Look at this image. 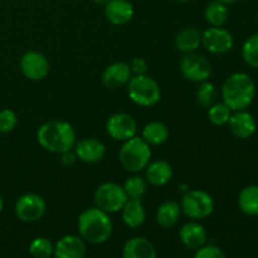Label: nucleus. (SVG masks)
Masks as SVG:
<instances>
[{
  "label": "nucleus",
  "instance_id": "obj_31",
  "mask_svg": "<svg viewBox=\"0 0 258 258\" xmlns=\"http://www.w3.org/2000/svg\"><path fill=\"white\" fill-rule=\"evenodd\" d=\"M196 98L197 102L201 106L211 107L217 98V91L214 85H212L211 82H207V81L201 82V86H199L196 92Z\"/></svg>",
  "mask_w": 258,
  "mask_h": 258
},
{
  "label": "nucleus",
  "instance_id": "obj_20",
  "mask_svg": "<svg viewBox=\"0 0 258 258\" xmlns=\"http://www.w3.org/2000/svg\"><path fill=\"white\" fill-rule=\"evenodd\" d=\"M146 180L154 186H163L173 178V169L168 161L158 160L146 166Z\"/></svg>",
  "mask_w": 258,
  "mask_h": 258
},
{
  "label": "nucleus",
  "instance_id": "obj_14",
  "mask_svg": "<svg viewBox=\"0 0 258 258\" xmlns=\"http://www.w3.org/2000/svg\"><path fill=\"white\" fill-rule=\"evenodd\" d=\"M227 123L229 126V131L238 139H248L256 133V121L246 110H239L232 113Z\"/></svg>",
  "mask_w": 258,
  "mask_h": 258
},
{
  "label": "nucleus",
  "instance_id": "obj_26",
  "mask_svg": "<svg viewBox=\"0 0 258 258\" xmlns=\"http://www.w3.org/2000/svg\"><path fill=\"white\" fill-rule=\"evenodd\" d=\"M169 138V130L166 125L159 121L149 122L143 130V139L149 145H161Z\"/></svg>",
  "mask_w": 258,
  "mask_h": 258
},
{
  "label": "nucleus",
  "instance_id": "obj_13",
  "mask_svg": "<svg viewBox=\"0 0 258 258\" xmlns=\"http://www.w3.org/2000/svg\"><path fill=\"white\" fill-rule=\"evenodd\" d=\"M131 77H133V72H131L130 66L125 62H116L105 68L101 81L105 87L110 90H117L127 85Z\"/></svg>",
  "mask_w": 258,
  "mask_h": 258
},
{
  "label": "nucleus",
  "instance_id": "obj_29",
  "mask_svg": "<svg viewBox=\"0 0 258 258\" xmlns=\"http://www.w3.org/2000/svg\"><path fill=\"white\" fill-rule=\"evenodd\" d=\"M232 110L224 102L213 103L208 110V118L213 125L222 126L228 122Z\"/></svg>",
  "mask_w": 258,
  "mask_h": 258
},
{
  "label": "nucleus",
  "instance_id": "obj_5",
  "mask_svg": "<svg viewBox=\"0 0 258 258\" xmlns=\"http://www.w3.org/2000/svg\"><path fill=\"white\" fill-rule=\"evenodd\" d=\"M128 97L143 107H151L161 98V91L158 82L146 75H135L128 81Z\"/></svg>",
  "mask_w": 258,
  "mask_h": 258
},
{
  "label": "nucleus",
  "instance_id": "obj_21",
  "mask_svg": "<svg viewBox=\"0 0 258 258\" xmlns=\"http://www.w3.org/2000/svg\"><path fill=\"white\" fill-rule=\"evenodd\" d=\"M122 219L130 228H139L146 219V212L140 199H127L122 207Z\"/></svg>",
  "mask_w": 258,
  "mask_h": 258
},
{
  "label": "nucleus",
  "instance_id": "obj_40",
  "mask_svg": "<svg viewBox=\"0 0 258 258\" xmlns=\"http://www.w3.org/2000/svg\"><path fill=\"white\" fill-rule=\"evenodd\" d=\"M257 20H258V14H257Z\"/></svg>",
  "mask_w": 258,
  "mask_h": 258
},
{
  "label": "nucleus",
  "instance_id": "obj_8",
  "mask_svg": "<svg viewBox=\"0 0 258 258\" xmlns=\"http://www.w3.org/2000/svg\"><path fill=\"white\" fill-rule=\"evenodd\" d=\"M181 75L191 82H203L212 75L211 62L204 55L186 53L180 60Z\"/></svg>",
  "mask_w": 258,
  "mask_h": 258
},
{
  "label": "nucleus",
  "instance_id": "obj_23",
  "mask_svg": "<svg viewBox=\"0 0 258 258\" xmlns=\"http://www.w3.org/2000/svg\"><path fill=\"white\" fill-rule=\"evenodd\" d=\"M180 213L181 208L179 203L174 201L164 202L159 207L158 212H156V222L163 228H170V227L175 226L178 223L179 218H180Z\"/></svg>",
  "mask_w": 258,
  "mask_h": 258
},
{
  "label": "nucleus",
  "instance_id": "obj_28",
  "mask_svg": "<svg viewBox=\"0 0 258 258\" xmlns=\"http://www.w3.org/2000/svg\"><path fill=\"white\" fill-rule=\"evenodd\" d=\"M29 252L35 258H49L54 254V246L45 237H38L30 242Z\"/></svg>",
  "mask_w": 258,
  "mask_h": 258
},
{
  "label": "nucleus",
  "instance_id": "obj_12",
  "mask_svg": "<svg viewBox=\"0 0 258 258\" xmlns=\"http://www.w3.org/2000/svg\"><path fill=\"white\" fill-rule=\"evenodd\" d=\"M106 130L113 140L126 141L136 136L138 126H136V121L130 115L118 112L108 118L106 123Z\"/></svg>",
  "mask_w": 258,
  "mask_h": 258
},
{
  "label": "nucleus",
  "instance_id": "obj_10",
  "mask_svg": "<svg viewBox=\"0 0 258 258\" xmlns=\"http://www.w3.org/2000/svg\"><path fill=\"white\" fill-rule=\"evenodd\" d=\"M233 37L222 27H211L202 34V44L213 54H223L233 47Z\"/></svg>",
  "mask_w": 258,
  "mask_h": 258
},
{
  "label": "nucleus",
  "instance_id": "obj_35",
  "mask_svg": "<svg viewBox=\"0 0 258 258\" xmlns=\"http://www.w3.org/2000/svg\"><path fill=\"white\" fill-rule=\"evenodd\" d=\"M75 160H76V154L73 155L71 151H67V153L62 154V163L64 164V165H67V166L72 165V164L75 163Z\"/></svg>",
  "mask_w": 258,
  "mask_h": 258
},
{
  "label": "nucleus",
  "instance_id": "obj_15",
  "mask_svg": "<svg viewBox=\"0 0 258 258\" xmlns=\"http://www.w3.org/2000/svg\"><path fill=\"white\" fill-rule=\"evenodd\" d=\"M75 154L83 163L95 164L102 160L106 154V148L96 139H83L75 145Z\"/></svg>",
  "mask_w": 258,
  "mask_h": 258
},
{
  "label": "nucleus",
  "instance_id": "obj_6",
  "mask_svg": "<svg viewBox=\"0 0 258 258\" xmlns=\"http://www.w3.org/2000/svg\"><path fill=\"white\" fill-rule=\"evenodd\" d=\"M180 208L186 217L201 221L213 213L214 201L204 190H188L181 198Z\"/></svg>",
  "mask_w": 258,
  "mask_h": 258
},
{
  "label": "nucleus",
  "instance_id": "obj_36",
  "mask_svg": "<svg viewBox=\"0 0 258 258\" xmlns=\"http://www.w3.org/2000/svg\"><path fill=\"white\" fill-rule=\"evenodd\" d=\"M107 2H108V0H95L96 4H98V5H103V7H105L106 3H107Z\"/></svg>",
  "mask_w": 258,
  "mask_h": 258
},
{
  "label": "nucleus",
  "instance_id": "obj_24",
  "mask_svg": "<svg viewBox=\"0 0 258 258\" xmlns=\"http://www.w3.org/2000/svg\"><path fill=\"white\" fill-rule=\"evenodd\" d=\"M238 207L247 216H258V185H248L242 189Z\"/></svg>",
  "mask_w": 258,
  "mask_h": 258
},
{
  "label": "nucleus",
  "instance_id": "obj_39",
  "mask_svg": "<svg viewBox=\"0 0 258 258\" xmlns=\"http://www.w3.org/2000/svg\"><path fill=\"white\" fill-rule=\"evenodd\" d=\"M176 2H181V3H184V2H188V0H176Z\"/></svg>",
  "mask_w": 258,
  "mask_h": 258
},
{
  "label": "nucleus",
  "instance_id": "obj_33",
  "mask_svg": "<svg viewBox=\"0 0 258 258\" xmlns=\"http://www.w3.org/2000/svg\"><path fill=\"white\" fill-rule=\"evenodd\" d=\"M196 257L197 258H224L226 253L222 251L219 247L213 246V244H203L201 248L196 249Z\"/></svg>",
  "mask_w": 258,
  "mask_h": 258
},
{
  "label": "nucleus",
  "instance_id": "obj_22",
  "mask_svg": "<svg viewBox=\"0 0 258 258\" xmlns=\"http://www.w3.org/2000/svg\"><path fill=\"white\" fill-rule=\"evenodd\" d=\"M202 44V34L196 28H186L181 30L175 38V47L179 52L193 53Z\"/></svg>",
  "mask_w": 258,
  "mask_h": 258
},
{
  "label": "nucleus",
  "instance_id": "obj_16",
  "mask_svg": "<svg viewBox=\"0 0 258 258\" xmlns=\"http://www.w3.org/2000/svg\"><path fill=\"white\" fill-rule=\"evenodd\" d=\"M85 254L86 244L82 237L64 236L54 246V256L58 258H82Z\"/></svg>",
  "mask_w": 258,
  "mask_h": 258
},
{
  "label": "nucleus",
  "instance_id": "obj_25",
  "mask_svg": "<svg viewBox=\"0 0 258 258\" xmlns=\"http://www.w3.org/2000/svg\"><path fill=\"white\" fill-rule=\"evenodd\" d=\"M228 8L227 4L219 2V0H213L209 3L204 12L206 20L212 25V27H222L228 20Z\"/></svg>",
  "mask_w": 258,
  "mask_h": 258
},
{
  "label": "nucleus",
  "instance_id": "obj_7",
  "mask_svg": "<svg viewBox=\"0 0 258 258\" xmlns=\"http://www.w3.org/2000/svg\"><path fill=\"white\" fill-rule=\"evenodd\" d=\"M93 199L98 209L106 213H116L122 209L128 198L123 186L116 183H103L96 189Z\"/></svg>",
  "mask_w": 258,
  "mask_h": 258
},
{
  "label": "nucleus",
  "instance_id": "obj_32",
  "mask_svg": "<svg viewBox=\"0 0 258 258\" xmlns=\"http://www.w3.org/2000/svg\"><path fill=\"white\" fill-rule=\"evenodd\" d=\"M18 123V117L14 111H0V133H10L15 128Z\"/></svg>",
  "mask_w": 258,
  "mask_h": 258
},
{
  "label": "nucleus",
  "instance_id": "obj_38",
  "mask_svg": "<svg viewBox=\"0 0 258 258\" xmlns=\"http://www.w3.org/2000/svg\"><path fill=\"white\" fill-rule=\"evenodd\" d=\"M2 211H3V198L2 196H0V213H2Z\"/></svg>",
  "mask_w": 258,
  "mask_h": 258
},
{
  "label": "nucleus",
  "instance_id": "obj_4",
  "mask_svg": "<svg viewBox=\"0 0 258 258\" xmlns=\"http://www.w3.org/2000/svg\"><path fill=\"white\" fill-rule=\"evenodd\" d=\"M118 159L123 168L131 173H139L144 170L150 163L151 149L150 145L143 138H134L123 141L121 146Z\"/></svg>",
  "mask_w": 258,
  "mask_h": 258
},
{
  "label": "nucleus",
  "instance_id": "obj_34",
  "mask_svg": "<svg viewBox=\"0 0 258 258\" xmlns=\"http://www.w3.org/2000/svg\"><path fill=\"white\" fill-rule=\"evenodd\" d=\"M148 62H146L144 58L140 57H136L134 58L133 62H131L130 68H131V72L135 73V75H145L148 72Z\"/></svg>",
  "mask_w": 258,
  "mask_h": 258
},
{
  "label": "nucleus",
  "instance_id": "obj_3",
  "mask_svg": "<svg viewBox=\"0 0 258 258\" xmlns=\"http://www.w3.org/2000/svg\"><path fill=\"white\" fill-rule=\"evenodd\" d=\"M78 232L80 236L88 243L101 244L111 237L112 222L108 218V213L96 207L80 214Z\"/></svg>",
  "mask_w": 258,
  "mask_h": 258
},
{
  "label": "nucleus",
  "instance_id": "obj_11",
  "mask_svg": "<svg viewBox=\"0 0 258 258\" xmlns=\"http://www.w3.org/2000/svg\"><path fill=\"white\" fill-rule=\"evenodd\" d=\"M20 70L29 80L40 81L47 77L49 72V62L42 53L29 50L25 52L20 59Z\"/></svg>",
  "mask_w": 258,
  "mask_h": 258
},
{
  "label": "nucleus",
  "instance_id": "obj_1",
  "mask_svg": "<svg viewBox=\"0 0 258 258\" xmlns=\"http://www.w3.org/2000/svg\"><path fill=\"white\" fill-rule=\"evenodd\" d=\"M37 140L45 150L63 154L75 148L76 133L66 121H48L38 130Z\"/></svg>",
  "mask_w": 258,
  "mask_h": 258
},
{
  "label": "nucleus",
  "instance_id": "obj_2",
  "mask_svg": "<svg viewBox=\"0 0 258 258\" xmlns=\"http://www.w3.org/2000/svg\"><path fill=\"white\" fill-rule=\"evenodd\" d=\"M256 93V85L247 73L237 72L229 76L222 86L223 102L232 111L246 110L252 103Z\"/></svg>",
  "mask_w": 258,
  "mask_h": 258
},
{
  "label": "nucleus",
  "instance_id": "obj_19",
  "mask_svg": "<svg viewBox=\"0 0 258 258\" xmlns=\"http://www.w3.org/2000/svg\"><path fill=\"white\" fill-rule=\"evenodd\" d=\"M122 256L125 258H155L156 251L149 239L134 237L123 244Z\"/></svg>",
  "mask_w": 258,
  "mask_h": 258
},
{
  "label": "nucleus",
  "instance_id": "obj_37",
  "mask_svg": "<svg viewBox=\"0 0 258 258\" xmlns=\"http://www.w3.org/2000/svg\"><path fill=\"white\" fill-rule=\"evenodd\" d=\"M219 2H222V3H224V4H233V3H236L237 0H219Z\"/></svg>",
  "mask_w": 258,
  "mask_h": 258
},
{
  "label": "nucleus",
  "instance_id": "obj_27",
  "mask_svg": "<svg viewBox=\"0 0 258 258\" xmlns=\"http://www.w3.org/2000/svg\"><path fill=\"white\" fill-rule=\"evenodd\" d=\"M126 196L128 199H140L148 190V180L141 176L134 175L125 181L123 185Z\"/></svg>",
  "mask_w": 258,
  "mask_h": 258
},
{
  "label": "nucleus",
  "instance_id": "obj_18",
  "mask_svg": "<svg viewBox=\"0 0 258 258\" xmlns=\"http://www.w3.org/2000/svg\"><path fill=\"white\" fill-rule=\"evenodd\" d=\"M179 238L186 248L196 251V249L201 248L203 244H206L207 232L202 224L197 223V222H189L180 228Z\"/></svg>",
  "mask_w": 258,
  "mask_h": 258
},
{
  "label": "nucleus",
  "instance_id": "obj_17",
  "mask_svg": "<svg viewBox=\"0 0 258 258\" xmlns=\"http://www.w3.org/2000/svg\"><path fill=\"white\" fill-rule=\"evenodd\" d=\"M105 15L108 22L123 25L134 17V7L128 0H108L105 5Z\"/></svg>",
  "mask_w": 258,
  "mask_h": 258
},
{
  "label": "nucleus",
  "instance_id": "obj_9",
  "mask_svg": "<svg viewBox=\"0 0 258 258\" xmlns=\"http://www.w3.org/2000/svg\"><path fill=\"white\" fill-rule=\"evenodd\" d=\"M45 202L35 193H28L20 197L15 203V214L25 223L37 222L44 216Z\"/></svg>",
  "mask_w": 258,
  "mask_h": 258
},
{
  "label": "nucleus",
  "instance_id": "obj_30",
  "mask_svg": "<svg viewBox=\"0 0 258 258\" xmlns=\"http://www.w3.org/2000/svg\"><path fill=\"white\" fill-rule=\"evenodd\" d=\"M242 57L244 62L253 68H258V33L251 35L242 47Z\"/></svg>",
  "mask_w": 258,
  "mask_h": 258
}]
</instances>
